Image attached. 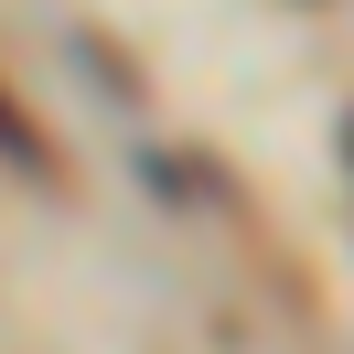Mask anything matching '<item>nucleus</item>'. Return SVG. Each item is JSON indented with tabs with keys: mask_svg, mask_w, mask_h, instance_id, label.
<instances>
[{
	"mask_svg": "<svg viewBox=\"0 0 354 354\" xmlns=\"http://www.w3.org/2000/svg\"><path fill=\"white\" fill-rule=\"evenodd\" d=\"M0 151H11V161H44V140H32V129H22V118L0 108Z\"/></svg>",
	"mask_w": 354,
	"mask_h": 354,
	"instance_id": "1",
	"label": "nucleus"
},
{
	"mask_svg": "<svg viewBox=\"0 0 354 354\" xmlns=\"http://www.w3.org/2000/svg\"><path fill=\"white\" fill-rule=\"evenodd\" d=\"M344 140H354V129H344Z\"/></svg>",
	"mask_w": 354,
	"mask_h": 354,
	"instance_id": "2",
	"label": "nucleus"
}]
</instances>
